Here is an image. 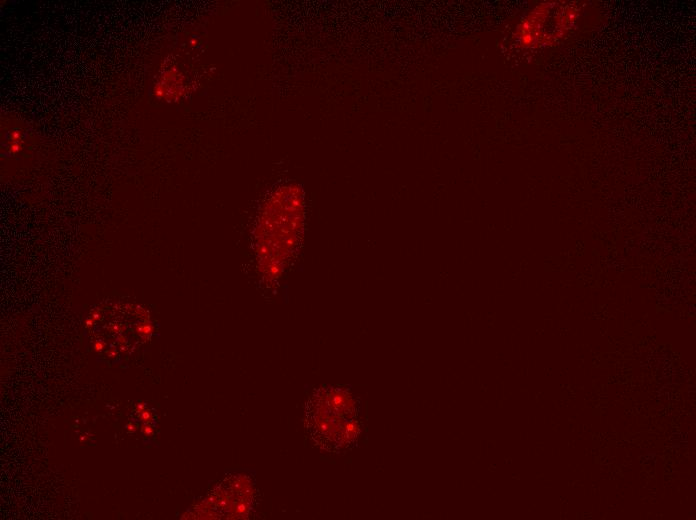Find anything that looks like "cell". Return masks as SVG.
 I'll list each match as a JSON object with an SVG mask.
<instances>
[{"mask_svg": "<svg viewBox=\"0 0 696 520\" xmlns=\"http://www.w3.org/2000/svg\"><path fill=\"white\" fill-rule=\"evenodd\" d=\"M304 222V196L297 184L278 187L265 201L254 228L257 270L266 283L284 273L291 260Z\"/></svg>", "mask_w": 696, "mask_h": 520, "instance_id": "1", "label": "cell"}, {"mask_svg": "<svg viewBox=\"0 0 696 520\" xmlns=\"http://www.w3.org/2000/svg\"><path fill=\"white\" fill-rule=\"evenodd\" d=\"M304 426L320 449L345 452L356 445L362 431L360 400L349 388L321 386L306 401Z\"/></svg>", "mask_w": 696, "mask_h": 520, "instance_id": "2", "label": "cell"}, {"mask_svg": "<svg viewBox=\"0 0 696 520\" xmlns=\"http://www.w3.org/2000/svg\"><path fill=\"white\" fill-rule=\"evenodd\" d=\"M151 332L146 311L121 302L97 308L88 324L90 341L99 354L109 360L129 357L148 340Z\"/></svg>", "mask_w": 696, "mask_h": 520, "instance_id": "3", "label": "cell"}]
</instances>
